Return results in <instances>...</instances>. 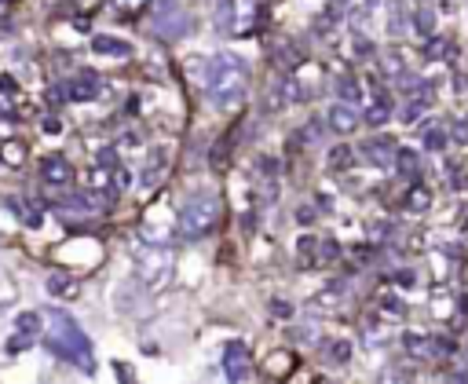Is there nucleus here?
I'll return each mask as SVG.
<instances>
[{
    "label": "nucleus",
    "instance_id": "nucleus-31",
    "mask_svg": "<svg viewBox=\"0 0 468 384\" xmlns=\"http://www.w3.org/2000/svg\"><path fill=\"white\" fill-rule=\"evenodd\" d=\"M289 366H293V358L285 355V351H275V355H271V366H267V369H271V374H278V377H282Z\"/></svg>",
    "mask_w": 468,
    "mask_h": 384
},
{
    "label": "nucleus",
    "instance_id": "nucleus-11",
    "mask_svg": "<svg viewBox=\"0 0 468 384\" xmlns=\"http://www.w3.org/2000/svg\"><path fill=\"white\" fill-rule=\"evenodd\" d=\"M362 154H366L370 165H392L395 161V143L388 136H377L370 143H362Z\"/></svg>",
    "mask_w": 468,
    "mask_h": 384
},
{
    "label": "nucleus",
    "instance_id": "nucleus-17",
    "mask_svg": "<svg viewBox=\"0 0 468 384\" xmlns=\"http://www.w3.org/2000/svg\"><path fill=\"white\" fill-rule=\"evenodd\" d=\"M402 344H406L410 358H432V355H435L432 337H421V333H406V337H402Z\"/></svg>",
    "mask_w": 468,
    "mask_h": 384
},
{
    "label": "nucleus",
    "instance_id": "nucleus-8",
    "mask_svg": "<svg viewBox=\"0 0 468 384\" xmlns=\"http://www.w3.org/2000/svg\"><path fill=\"white\" fill-rule=\"evenodd\" d=\"M224 374H227V381H249V377H253L249 351H245L242 340L227 344V351H224Z\"/></svg>",
    "mask_w": 468,
    "mask_h": 384
},
{
    "label": "nucleus",
    "instance_id": "nucleus-10",
    "mask_svg": "<svg viewBox=\"0 0 468 384\" xmlns=\"http://www.w3.org/2000/svg\"><path fill=\"white\" fill-rule=\"evenodd\" d=\"M92 51H96V55L128 59V55H132V44L121 41V37H110V33H96V37H92Z\"/></svg>",
    "mask_w": 468,
    "mask_h": 384
},
{
    "label": "nucleus",
    "instance_id": "nucleus-20",
    "mask_svg": "<svg viewBox=\"0 0 468 384\" xmlns=\"http://www.w3.org/2000/svg\"><path fill=\"white\" fill-rule=\"evenodd\" d=\"M336 95H341V102H362V84H359V77H351V73H344L341 81H336Z\"/></svg>",
    "mask_w": 468,
    "mask_h": 384
},
{
    "label": "nucleus",
    "instance_id": "nucleus-40",
    "mask_svg": "<svg viewBox=\"0 0 468 384\" xmlns=\"http://www.w3.org/2000/svg\"><path fill=\"white\" fill-rule=\"evenodd\" d=\"M377 4H381V0H366V11H370V8H377Z\"/></svg>",
    "mask_w": 468,
    "mask_h": 384
},
{
    "label": "nucleus",
    "instance_id": "nucleus-21",
    "mask_svg": "<svg viewBox=\"0 0 468 384\" xmlns=\"http://www.w3.org/2000/svg\"><path fill=\"white\" fill-rule=\"evenodd\" d=\"M150 4H154V0H110V11H114V15H121V19H136Z\"/></svg>",
    "mask_w": 468,
    "mask_h": 384
},
{
    "label": "nucleus",
    "instance_id": "nucleus-1",
    "mask_svg": "<svg viewBox=\"0 0 468 384\" xmlns=\"http://www.w3.org/2000/svg\"><path fill=\"white\" fill-rule=\"evenodd\" d=\"M201 81H205V95H209L216 110H234L249 92V66H245V59L231 55V51H216L205 62Z\"/></svg>",
    "mask_w": 468,
    "mask_h": 384
},
{
    "label": "nucleus",
    "instance_id": "nucleus-28",
    "mask_svg": "<svg viewBox=\"0 0 468 384\" xmlns=\"http://www.w3.org/2000/svg\"><path fill=\"white\" fill-rule=\"evenodd\" d=\"M402 30H406V11H402V4H392V11H388V33L402 37Z\"/></svg>",
    "mask_w": 468,
    "mask_h": 384
},
{
    "label": "nucleus",
    "instance_id": "nucleus-27",
    "mask_svg": "<svg viewBox=\"0 0 468 384\" xmlns=\"http://www.w3.org/2000/svg\"><path fill=\"white\" fill-rule=\"evenodd\" d=\"M355 165V154H351V147H333L330 150V169L333 172H344V169H351Z\"/></svg>",
    "mask_w": 468,
    "mask_h": 384
},
{
    "label": "nucleus",
    "instance_id": "nucleus-23",
    "mask_svg": "<svg viewBox=\"0 0 468 384\" xmlns=\"http://www.w3.org/2000/svg\"><path fill=\"white\" fill-rule=\"evenodd\" d=\"M161 172H165V154L158 150V154H154V161H150V169H143V194H147V190L150 187H158V179H161Z\"/></svg>",
    "mask_w": 468,
    "mask_h": 384
},
{
    "label": "nucleus",
    "instance_id": "nucleus-37",
    "mask_svg": "<svg viewBox=\"0 0 468 384\" xmlns=\"http://www.w3.org/2000/svg\"><path fill=\"white\" fill-rule=\"evenodd\" d=\"M0 92H8V95H15V92H19V84H15V77H8V73H0Z\"/></svg>",
    "mask_w": 468,
    "mask_h": 384
},
{
    "label": "nucleus",
    "instance_id": "nucleus-6",
    "mask_svg": "<svg viewBox=\"0 0 468 384\" xmlns=\"http://www.w3.org/2000/svg\"><path fill=\"white\" fill-rule=\"evenodd\" d=\"M41 179L48 187L66 190V187H73V165L62 158V154H48V158L41 161Z\"/></svg>",
    "mask_w": 468,
    "mask_h": 384
},
{
    "label": "nucleus",
    "instance_id": "nucleus-26",
    "mask_svg": "<svg viewBox=\"0 0 468 384\" xmlns=\"http://www.w3.org/2000/svg\"><path fill=\"white\" fill-rule=\"evenodd\" d=\"M413 30H417L424 41H428V37L435 33V11H432V8H421L417 15H413Z\"/></svg>",
    "mask_w": 468,
    "mask_h": 384
},
{
    "label": "nucleus",
    "instance_id": "nucleus-18",
    "mask_svg": "<svg viewBox=\"0 0 468 384\" xmlns=\"http://www.w3.org/2000/svg\"><path fill=\"white\" fill-rule=\"evenodd\" d=\"M392 165H395L402 176H417L421 158H417V150H410V147H395V161Z\"/></svg>",
    "mask_w": 468,
    "mask_h": 384
},
{
    "label": "nucleus",
    "instance_id": "nucleus-9",
    "mask_svg": "<svg viewBox=\"0 0 468 384\" xmlns=\"http://www.w3.org/2000/svg\"><path fill=\"white\" fill-rule=\"evenodd\" d=\"M326 121H330L333 132L348 136V132H355V128H359V113L351 110V102H333L330 113H326Z\"/></svg>",
    "mask_w": 468,
    "mask_h": 384
},
{
    "label": "nucleus",
    "instance_id": "nucleus-4",
    "mask_svg": "<svg viewBox=\"0 0 468 384\" xmlns=\"http://www.w3.org/2000/svg\"><path fill=\"white\" fill-rule=\"evenodd\" d=\"M176 271V256L168 246H139L136 249V275L150 293L168 286V278Z\"/></svg>",
    "mask_w": 468,
    "mask_h": 384
},
{
    "label": "nucleus",
    "instance_id": "nucleus-16",
    "mask_svg": "<svg viewBox=\"0 0 468 384\" xmlns=\"http://www.w3.org/2000/svg\"><path fill=\"white\" fill-rule=\"evenodd\" d=\"M296 264L300 267H318V238L304 235L300 241H296Z\"/></svg>",
    "mask_w": 468,
    "mask_h": 384
},
{
    "label": "nucleus",
    "instance_id": "nucleus-32",
    "mask_svg": "<svg viewBox=\"0 0 468 384\" xmlns=\"http://www.w3.org/2000/svg\"><path fill=\"white\" fill-rule=\"evenodd\" d=\"M450 139L458 147H468V121H453V128H450Z\"/></svg>",
    "mask_w": 468,
    "mask_h": 384
},
{
    "label": "nucleus",
    "instance_id": "nucleus-36",
    "mask_svg": "<svg viewBox=\"0 0 468 384\" xmlns=\"http://www.w3.org/2000/svg\"><path fill=\"white\" fill-rule=\"evenodd\" d=\"M392 282H399L402 289H410V286H417V275H413V271H395Z\"/></svg>",
    "mask_w": 468,
    "mask_h": 384
},
{
    "label": "nucleus",
    "instance_id": "nucleus-24",
    "mask_svg": "<svg viewBox=\"0 0 468 384\" xmlns=\"http://www.w3.org/2000/svg\"><path fill=\"white\" fill-rule=\"evenodd\" d=\"M326 358L333 366L351 363V340H326Z\"/></svg>",
    "mask_w": 468,
    "mask_h": 384
},
{
    "label": "nucleus",
    "instance_id": "nucleus-34",
    "mask_svg": "<svg viewBox=\"0 0 468 384\" xmlns=\"http://www.w3.org/2000/svg\"><path fill=\"white\" fill-rule=\"evenodd\" d=\"M315 209H311V205H300V209H296V223H300V227H311V223H315Z\"/></svg>",
    "mask_w": 468,
    "mask_h": 384
},
{
    "label": "nucleus",
    "instance_id": "nucleus-35",
    "mask_svg": "<svg viewBox=\"0 0 468 384\" xmlns=\"http://www.w3.org/2000/svg\"><path fill=\"white\" fill-rule=\"evenodd\" d=\"M271 315H275V318H293V304H285V300H271Z\"/></svg>",
    "mask_w": 468,
    "mask_h": 384
},
{
    "label": "nucleus",
    "instance_id": "nucleus-7",
    "mask_svg": "<svg viewBox=\"0 0 468 384\" xmlns=\"http://www.w3.org/2000/svg\"><path fill=\"white\" fill-rule=\"evenodd\" d=\"M37 337H44V315L41 311H22L15 318V340H11V351L26 348V344H33Z\"/></svg>",
    "mask_w": 468,
    "mask_h": 384
},
{
    "label": "nucleus",
    "instance_id": "nucleus-39",
    "mask_svg": "<svg viewBox=\"0 0 468 384\" xmlns=\"http://www.w3.org/2000/svg\"><path fill=\"white\" fill-rule=\"evenodd\" d=\"M461 311H468V293H465V297H461Z\"/></svg>",
    "mask_w": 468,
    "mask_h": 384
},
{
    "label": "nucleus",
    "instance_id": "nucleus-3",
    "mask_svg": "<svg viewBox=\"0 0 468 384\" xmlns=\"http://www.w3.org/2000/svg\"><path fill=\"white\" fill-rule=\"evenodd\" d=\"M219 223V201L213 194H194L179 205V216H176V230L183 241H198L205 235H213Z\"/></svg>",
    "mask_w": 468,
    "mask_h": 384
},
{
    "label": "nucleus",
    "instance_id": "nucleus-12",
    "mask_svg": "<svg viewBox=\"0 0 468 384\" xmlns=\"http://www.w3.org/2000/svg\"><path fill=\"white\" fill-rule=\"evenodd\" d=\"M44 286H48V293H51L55 300H73V297H77V289H81V286H77V278H73L70 271H55V275H48Z\"/></svg>",
    "mask_w": 468,
    "mask_h": 384
},
{
    "label": "nucleus",
    "instance_id": "nucleus-30",
    "mask_svg": "<svg viewBox=\"0 0 468 384\" xmlns=\"http://www.w3.org/2000/svg\"><path fill=\"white\" fill-rule=\"evenodd\" d=\"M341 256V246H336L333 238H322L318 241V264H330V260H336Z\"/></svg>",
    "mask_w": 468,
    "mask_h": 384
},
{
    "label": "nucleus",
    "instance_id": "nucleus-33",
    "mask_svg": "<svg viewBox=\"0 0 468 384\" xmlns=\"http://www.w3.org/2000/svg\"><path fill=\"white\" fill-rule=\"evenodd\" d=\"M432 348H435V355H453L458 344H453L450 337H432Z\"/></svg>",
    "mask_w": 468,
    "mask_h": 384
},
{
    "label": "nucleus",
    "instance_id": "nucleus-29",
    "mask_svg": "<svg viewBox=\"0 0 468 384\" xmlns=\"http://www.w3.org/2000/svg\"><path fill=\"white\" fill-rule=\"evenodd\" d=\"M381 311L388 318H402V315H406V304H402L395 293H384V297H381Z\"/></svg>",
    "mask_w": 468,
    "mask_h": 384
},
{
    "label": "nucleus",
    "instance_id": "nucleus-19",
    "mask_svg": "<svg viewBox=\"0 0 468 384\" xmlns=\"http://www.w3.org/2000/svg\"><path fill=\"white\" fill-rule=\"evenodd\" d=\"M0 161L8 165V169H19L26 161V143L22 139H8V143H0Z\"/></svg>",
    "mask_w": 468,
    "mask_h": 384
},
{
    "label": "nucleus",
    "instance_id": "nucleus-14",
    "mask_svg": "<svg viewBox=\"0 0 468 384\" xmlns=\"http://www.w3.org/2000/svg\"><path fill=\"white\" fill-rule=\"evenodd\" d=\"M402 205H406V212H413V216L428 212V205H432V190H428L424 183H413L406 190V201H402Z\"/></svg>",
    "mask_w": 468,
    "mask_h": 384
},
{
    "label": "nucleus",
    "instance_id": "nucleus-15",
    "mask_svg": "<svg viewBox=\"0 0 468 384\" xmlns=\"http://www.w3.org/2000/svg\"><path fill=\"white\" fill-rule=\"evenodd\" d=\"M453 51H458V48H453L450 37L432 33V37H428V44H424V59H428V62H435V59H450Z\"/></svg>",
    "mask_w": 468,
    "mask_h": 384
},
{
    "label": "nucleus",
    "instance_id": "nucleus-38",
    "mask_svg": "<svg viewBox=\"0 0 468 384\" xmlns=\"http://www.w3.org/2000/svg\"><path fill=\"white\" fill-rule=\"evenodd\" d=\"M44 132H51V136L62 132V121H59V118H48V121H44Z\"/></svg>",
    "mask_w": 468,
    "mask_h": 384
},
{
    "label": "nucleus",
    "instance_id": "nucleus-22",
    "mask_svg": "<svg viewBox=\"0 0 468 384\" xmlns=\"http://www.w3.org/2000/svg\"><path fill=\"white\" fill-rule=\"evenodd\" d=\"M421 139H424V150H432V154H439V150H443L447 147V132H443V128H439L435 121H428L424 128H421Z\"/></svg>",
    "mask_w": 468,
    "mask_h": 384
},
{
    "label": "nucleus",
    "instance_id": "nucleus-5",
    "mask_svg": "<svg viewBox=\"0 0 468 384\" xmlns=\"http://www.w3.org/2000/svg\"><path fill=\"white\" fill-rule=\"evenodd\" d=\"M190 19L179 8V0H161V8H154V33L158 37H187Z\"/></svg>",
    "mask_w": 468,
    "mask_h": 384
},
{
    "label": "nucleus",
    "instance_id": "nucleus-2",
    "mask_svg": "<svg viewBox=\"0 0 468 384\" xmlns=\"http://www.w3.org/2000/svg\"><path fill=\"white\" fill-rule=\"evenodd\" d=\"M44 344L51 348V355L62 358V363H73L77 369H88L92 374V340L88 333L73 322L66 311H51L48 315V329H44Z\"/></svg>",
    "mask_w": 468,
    "mask_h": 384
},
{
    "label": "nucleus",
    "instance_id": "nucleus-13",
    "mask_svg": "<svg viewBox=\"0 0 468 384\" xmlns=\"http://www.w3.org/2000/svg\"><path fill=\"white\" fill-rule=\"evenodd\" d=\"M66 95L70 99H96L99 95V77L96 73H81V77H77V81H70L66 84Z\"/></svg>",
    "mask_w": 468,
    "mask_h": 384
},
{
    "label": "nucleus",
    "instance_id": "nucleus-25",
    "mask_svg": "<svg viewBox=\"0 0 468 384\" xmlns=\"http://www.w3.org/2000/svg\"><path fill=\"white\" fill-rule=\"evenodd\" d=\"M388 113H392V102H388V95H377L373 107H366V125H384L388 121Z\"/></svg>",
    "mask_w": 468,
    "mask_h": 384
}]
</instances>
